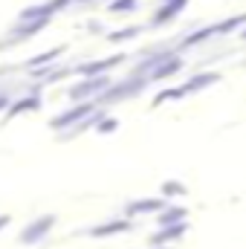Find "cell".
<instances>
[{
  "mask_svg": "<svg viewBox=\"0 0 246 249\" xmlns=\"http://www.w3.org/2000/svg\"><path fill=\"white\" fill-rule=\"evenodd\" d=\"M217 78H220L217 72H203V75H197L194 81H188V84H185V93H197L200 87H209V84H214Z\"/></svg>",
  "mask_w": 246,
  "mask_h": 249,
  "instance_id": "cell-1",
  "label": "cell"
},
{
  "mask_svg": "<svg viewBox=\"0 0 246 249\" xmlns=\"http://www.w3.org/2000/svg\"><path fill=\"white\" fill-rule=\"evenodd\" d=\"M183 232L185 223H174V226H165V232H159L157 241H177V238H183Z\"/></svg>",
  "mask_w": 246,
  "mask_h": 249,
  "instance_id": "cell-2",
  "label": "cell"
},
{
  "mask_svg": "<svg viewBox=\"0 0 246 249\" xmlns=\"http://www.w3.org/2000/svg\"><path fill=\"white\" fill-rule=\"evenodd\" d=\"M159 209H165L162 200H142V203H133V206H130L133 214H136V212H159Z\"/></svg>",
  "mask_w": 246,
  "mask_h": 249,
  "instance_id": "cell-3",
  "label": "cell"
},
{
  "mask_svg": "<svg viewBox=\"0 0 246 249\" xmlns=\"http://www.w3.org/2000/svg\"><path fill=\"white\" fill-rule=\"evenodd\" d=\"M183 217H185L183 209H171V212H162L159 214V223L162 226H174V223H183Z\"/></svg>",
  "mask_w": 246,
  "mask_h": 249,
  "instance_id": "cell-4",
  "label": "cell"
},
{
  "mask_svg": "<svg viewBox=\"0 0 246 249\" xmlns=\"http://www.w3.org/2000/svg\"><path fill=\"white\" fill-rule=\"evenodd\" d=\"M162 194L165 197H180V194H185V186H180V183H165L162 186Z\"/></svg>",
  "mask_w": 246,
  "mask_h": 249,
  "instance_id": "cell-5",
  "label": "cell"
},
{
  "mask_svg": "<svg viewBox=\"0 0 246 249\" xmlns=\"http://www.w3.org/2000/svg\"><path fill=\"white\" fill-rule=\"evenodd\" d=\"M244 38H246V29H244Z\"/></svg>",
  "mask_w": 246,
  "mask_h": 249,
  "instance_id": "cell-6",
  "label": "cell"
}]
</instances>
